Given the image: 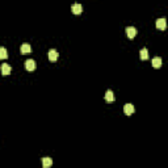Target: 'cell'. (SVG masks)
Segmentation results:
<instances>
[{"instance_id": "cell-4", "label": "cell", "mask_w": 168, "mask_h": 168, "mask_svg": "<svg viewBox=\"0 0 168 168\" xmlns=\"http://www.w3.org/2000/svg\"><path fill=\"white\" fill-rule=\"evenodd\" d=\"M124 112L126 116H130L134 113V105L133 104H125L124 105Z\"/></svg>"}, {"instance_id": "cell-3", "label": "cell", "mask_w": 168, "mask_h": 168, "mask_svg": "<svg viewBox=\"0 0 168 168\" xmlns=\"http://www.w3.org/2000/svg\"><path fill=\"white\" fill-rule=\"evenodd\" d=\"M156 28L160 29V30H164L167 28V21L165 19H158L156 20Z\"/></svg>"}, {"instance_id": "cell-7", "label": "cell", "mask_w": 168, "mask_h": 168, "mask_svg": "<svg viewBox=\"0 0 168 168\" xmlns=\"http://www.w3.org/2000/svg\"><path fill=\"white\" fill-rule=\"evenodd\" d=\"M11 71H12V69H11V66L8 65V63H3L1 65V74L5 76V75H9Z\"/></svg>"}, {"instance_id": "cell-8", "label": "cell", "mask_w": 168, "mask_h": 168, "mask_svg": "<svg viewBox=\"0 0 168 168\" xmlns=\"http://www.w3.org/2000/svg\"><path fill=\"white\" fill-rule=\"evenodd\" d=\"M20 50H21V54H29L32 51V47H30V45H28V44H24V45H21V47H20Z\"/></svg>"}, {"instance_id": "cell-13", "label": "cell", "mask_w": 168, "mask_h": 168, "mask_svg": "<svg viewBox=\"0 0 168 168\" xmlns=\"http://www.w3.org/2000/svg\"><path fill=\"white\" fill-rule=\"evenodd\" d=\"M7 56H8V54H7L5 47H0V58H1V59H5Z\"/></svg>"}, {"instance_id": "cell-12", "label": "cell", "mask_w": 168, "mask_h": 168, "mask_svg": "<svg viewBox=\"0 0 168 168\" xmlns=\"http://www.w3.org/2000/svg\"><path fill=\"white\" fill-rule=\"evenodd\" d=\"M105 100L108 101V103H112L113 100H114V96H113V92L110 89L106 91V93H105Z\"/></svg>"}, {"instance_id": "cell-6", "label": "cell", "mask_w": 168, "mask_h": 168, "mask_svg": "<svg viewBox=\"0 0 168 168\" xmlns=\"http://www.w3.org/2000/svg\"><path fill=\"white\" fill-rule=\"evenodd\" d=\"M71 11L74 15H80L81 11H83V7L80 5V4H72L71 5Z\"/></svg>"}, {"instance_id": "cell-1", "label": "cell", "mask_w": 168, "mask_h": 168, "mask_svg": "<svg viewBox=\"0 0 168 168\" xmlns=\"http://www.w3.org/2000/svg\"><path fill=\"white\" fill-rule=\"evenodd\" d=\"M126 36H128L130 40H133V38L137 36V29L134 28V26H128V28H126Z\"/></svg>"}, {"instance_id": "cell-9", "label": "cell", "mask_w": 168, "mask_h": 168, "mask_svg": "<svg viewBox=\"0 0 168 168\" xmlns=\"http://www.w3.org/2000/svg\"><path fill=\"white\" fill-rule=\"evenodd\" d=\"M153 67H155V69L162 67V58L160 56H155L153 59Z\"/></svg>"}, {"instance_id": "cell-2", "label": "cell", "mask_w": 168, "mask_h": 168, "mask_svg": "<svg viewBox=\"0 0 168 168\" xmlns=\"http://www.w3.org/2000/svg\"><path fill=\"white\" fill-rule=\"evenodd\" d=\"M25 69L28 71H34L36 70V62L33 59H28L25 62Z\"/></svg>"}, {"instance_id": "cell-5", "label": "cell", "mask_w": 168, "mask_h": 168, "mask_svg": "<svg viewBox=\"0 0 168 168\" xmlns=\"http://www.w3.org/2000/svg\"><path fill=\"white\" fill-rule=\"evenodd\" d=\"M58 59V51L55 49H51L49 50V60L50 62H55Z\"/></svg>"}, {"instance_id": "cell-11", "label": "cell", "mask_w": 168, "mask_h": 168, "mask_svg": "<svg viewBox=\"0 0 168 168\" xmlns=\"http://www.w3.org/2000/svg\"><path fill=\"white\" fill-rule=\"evenodd\" d=\"M42 165L45 168H49L50 165H53V160L50 158H42Z\"/></svg>"}, {"instance_id": "cell-10", "label": "cell", "mask_w": 168, "mask_h": 168, "mask_svg": "<svg viewBox=\"0 0 168 168\" xmlns=\"http://www.w3.org/2000/svg\"><path fill=\"white\" fill-rule=\"evenodd\" d=\"M139 56H140V59H142V60H146L147 58H149V50H147L146 47H143V49L140 50Z\"/></svg>"}]
</instances>
